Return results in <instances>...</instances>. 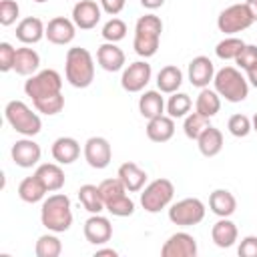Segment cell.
<instances>
[{
    "label": "cell",
    "instance_id": "3",
    "mask_svg": "<svg viewBox=\"0 0 257 257\" xmlns=\"http://www.w3.org/2000/svg\"><path fill=\"white\" fill-rule=\"evenodd\" d=\"M161 32H163V20L157 14L141 16L135 24V40H133L135 52L143 58L155 56L157 50H159Z\"/></svg>",
    "mask_w": 257,
    "mask_h": 257
},
{
    "label": "cell",
    "instance_id": "14",
    "mask_svg": "<svg viewBox=\"0 0 257 257\" xmlns=\"http://www.w3.org/2000/svg\"><path fill=\"white\" fill-rule=\"evenodd\" d=\"M197 251H199V247H197L195 237L185 231L173 233L161 247L163 257H195Z\"/></svg>",
    "mask_w": 257,
    "mask_h": 257
},
{
    "label": "cell",
    "instance_id": "46",
    "mask_svg": "<svg viewBox=\"0 0 257 257\" xmlns=\"http://www.w3.org/2000/svg\"><path fill=\"white\" fill-rule=\"evenodd\" d=\"M141 4L147 8V10H157L165 4V0H141Z\"/></svg>",
    "mask_w": 257,
    "mask_h": 257
},
{
    "label": "cell",
    "instance_id": "33",
    "mask_svg": "<svg viewBox=\"0 0 257 257\" xmlns=\"http://www.w3.org/2000/svg\"><path fill=\"white\" fill-rule=\"evenodd\" d=\"M78 201H80V205H82L90 215L104 211V201H102L100 191H98L96 185H90V183L82 185V187L78 189Z\"/></svg>",
    "mask_w": 257,
    "mask_h": 257
},
{
    "label": "cell",
    "instance_id": "31",
    "mask_svg": "<svg viewBox=\"0 0 257 257\" xmlns=\"http://www.w3.org/2000/svg\"><path fill=\"white\" fill-rule=\"evenodd\" d=\"M195 110L201 112V114L207 116V118L215 116V114L221 110V96L217 94V90H215V88L211 90L209 86L201 88V92H199V96H197V100H195Z\"/></svg>",
    "mask_w": 257,
    "mask_h": 257
},
{
    "label": "cell",
    "instance_id": "25",
    "mask_svg": "<svg viewBox=\"0 0 257 257\" xmlns=\"http://www.w3.org/2000/svg\"><path fill=\"white\" fill-rule=\"evenodd\" d=\"M145 131H147L149 141H153V143H167L175 135V118L169 116V114L155 116V118L149 120Z\"/></svg>",
    "mask_w": 257,
    "mask_h": 257
},
{
    "label": "cell",
    "instance_id": "43",
    "mask_svg": "<svg viewBox=\"0 0 257 257\" xmlns=\"http://www.w3.org/2000/svg\"><path fill=\"white\" fill-rule=\"evenodd\" d=\"M237 66L243 70H249L253 64H257V46L255 44H245V48L241 50V54L235 58Z\"/></svg>",
    "mask_w": 257,
    "mask_h": 257
},
{
    "label": "cell",
    "instance_id": "6",
    "mask_svg": "<svg viewBox=\"0 0 257 257\" xmlns=\"http://www.w3.org/2000/svg\"><path fill=\"white\" fill-rule=\"evenodd\" d=\"M4 116H6V122L22 137H34L42 128L40 116L32 112V108L22 100H10L4 106Z\"/></svg>",
    "mask_w": 257,
    "mask_h": 257
},
{
    "label": "cell",
    "instance_id": "16",
    "mask_svg": "<svg viewBox=\"0 0 257 257\" xmlns=\"http://www.w3.org/2000/svg\"><path fill=\"white\" fill-rule=\"evenodd\" d=\"M84 239L92 245H104L110 241L112 237V225L106 217H102L100 213H94L90 215L86 221H84Z\"/></svg>",
    "mask_w": 257,
    "mask_h": 257
},
{
    "label": "cell",
    "instance_id": "11",
    "mask_svg": "<svg viewBox=\"0 0 257 257\" xmlns=\"http://www.w3.org/2000/svg\"><path fill=\"white\" fill-rule=\"evenodd\" d=\"M153 76V68L149 62L145 60H135L131 62L124 70H122V76H120V86L126 90V92H141L149 80Z\"/></svg>",
    "mask_w": 257,
    "mask_h": 257
},
{
    "label": "cell",
    "instance_id": "18",
    "mask_svg": "<svg viewBox=\"0 0 257 257\" xmlns=\"http://www.w3.org/2000/svg\"><path fill=\"white\" fill-rule=\"evenodd\" d=\"M189 82L197 88H205L209 86V82H213L215 78V64L209 56H195L189 62Z\"/></svg>",
    "mask_w": 257,
    "mask_h": 257
},
{
    "label": "cell",
    "instance_id": "23",
    "mask_svg": "<svg viewBox=\"0 0 257 257\" xmlns=\"http://www.w3.org/2000/svg\"><path fill=\"white\" fill-rule=\"evenodd\" d=\"M237 237H239V231H237V225L229 219V217H219V221L213 225L211 229V239L217 247L221 249H229L237 243Z\"/></svg>",
    "mask_w": 257,
    "mask_h": 257
},
{
    "label": "cell",
    "instance_id": "50",
    "mask_svg": "<svg viewBox=\"0 0 257 257\" xmlns=\"http://www.w3.org/2000/svg\"><path fill=\"white\" fill-rule=\"evenodd\" d=\"M251 124H253V131H257V112L253 114V118H251Z\"/></svg>",
    "mask_w": 257,
    "mask_h": 257
},
{
    "label": "cell",
    "instance_id": "30",
    "mask_svg": "<svg viewBox=\"0 0 257 257\" xmlns=\"http://www.w3.org/2000/svg\"><path fill=\"white\" fill-rule=\"evenodd\" d=\"M197 147H199V151H201L203 157H215V155H219L221 149H223V133L219 128H215V126H207L199 135Z\"/></svg>",
    "mask_w": 257,
    "mask_h": 257
},
{
    "label": "cell",
    "instance_id": "9",
    "mask_svg": "<svg viewBox=\"0 0 257 257\" xmlns=\"http://www.w3.org/2000/svg\"><path fill=\"white\" fill-rule=\"evenodd\" d=\"M205 211L207 209L201 199L187 197V199H181L171 205L169 219H171V223H175L179 227H191V225H199L205 219Z\"/></svg>",
    "mask_w": 257,
    "mask_h": 257
},
{
    "label": "cell",
    "instance_id": "47",
    "mask_svg": "<svg viewBox=\"0 0 257 257\" xmlns=\"http://www.w3.org/2000/svg\"><path fill=\"white\" fill-rule=\"evenodd\" d=\"M245 72H247V80L257 88V64H253V66H251L249 70H245Z\"/></svg>",
    "mask_w": 257,
    "mask_h": 257
},
{
    "label": "cell",
    "instance_id": "35",
    "mask_svg": "<svg viewBox=\"0 0 257 257\" xmlns=\"http://www.w3.org/2000/svg\"><path fill=\"white\" fill-rule=\"evenodd\" d=\"M34 253H36V257H58L62 253V243L52 231H48L46 235L38 237V241L34 245Z\"/></svg>",
    "mask_w": 257,
    "mask_h": 257
},
{
    "label": "cell",
    "instance_id": "17",
    "mask_svg": "<svg viewBox=\"0 0 257 257\" xmlns=\"http://www.w3.org/2000/svg\"><path fill=\"white\" fill-rule=\"evenodd\" d=\"M74 34H76V24L70 18L54 16L46 24V38L52 44H58V46L70 44L74 40Z\"/></svg>",
    "mask_w": 257,
    "mask_h": 257
},
{
    "label": "cell",
    "instance_id": "51",
    "mask_svg": "<svg viewBox=\"0 0 257 257\" xmlns=\"http://www.w3.org/2000/svg\"><path fill=\"white\" fill-rule=\"evenodd\" d=\"M34 2H38V4H42V2H46V0H34Z\"/></svg>",
    "mask_w": 257,
    "mask_h": 257
},
{
    "label": "cell",
    "instance_id": "26",
    "mask_svg": "<svg viewBox=\"0 0 257 257\" xmlns=\"http://www.w3.org/2000/svg\"><path fill=\"white\" fill-rule=\"evenodd\" d=\"M209 209L217 217H231L237 211V199L227 189H215L209 195Z\"/></svg>",
    "mask_w": 257,
    "mask_h": 257
},
{
    "label": "cell",
    "instance_id": "32",
    "mask_svg": "<svg viewBox=\"0 0 257 257\" xmlns=\"http://www.w3.org/2000/svg\"><path fill=\"white\" fill-rule=\"evenodd\" d=\"M46 193H48V191L44 189V185L40 183V179H38L36 175L22 179L20 185H18V197H20L24 203H30V205L42 201Z\"/></svg>",
    "mask_w": 257,
    "mask_h": 257
},
{
    "label": "cell",
    "instance_id": "40",
    "mask_svg": "<svg viewBox=\"0 0 257 257\" xmlns=\"http://www.w3.org/2000/svg\"><path fill=\"white\" fill-rule=\"evenodd\" d=\"M227 128H229V133H231L233 137L243 139V137H247V135L253 131V124H251V118H249L247 114L237 112V114H233V116L227 120Z\"/></svg>",
    "mask_w": 257,
    "mask_h": 257
},
{
    "label": "cell",
    "instance_id": "15",
    "mask_svg": "<svg viewBox=\"0 0 257 257\" xmlns=\"http://www.w3.org/2000/svg\"><path fill=\"white\" fill-rule=\"evenodd\" d=\"M100 16L102 8L94 0H78L72 8V22L80 30H92L100 22Z\"/></svg>",
    "mask_w": 257,
    "mask_h": 257
},
{
    "label": "cell",
    "instance_id": "41",
    "mask_svg": "<svg viewBox=\"0 0 257 257\" xmlns=\"http://www.w3.org/2000/svg\"><path fill=\"white\" fill-rule=\"evenodd\" d=\"M18 14H20V6L16 0H2L0 2V24L2 26L14 24Z\"/></svg>",
    "mask_w": 257,
    "mask_h": 257
},
{
    "label": "cell",
    "instance_id": "44",
    "mask_svg": "<svg viewBox=\"0 0 257 257\" xmlns=\"http://www.w3.org/2000/svg\"><path fill=\"white\" fill-rule=\"evenodd\" d=\"M237 253H239V257H257V237L255 235L243 237L237 247Z\"/></svg>",
    "mask_w": 257,
    "mask_h": 257
},
{
    "label": "cell",
    "instance_id": "12",
    "mask_svg": "<svg viewBox=\"0 0 257 257\" xmlns=\"http://www.w3.org/2000/svg\"><path fill=\"white\" fill-rule=\"evenodd\" d=\"M84 161L92 169H106L112 161V147L104 137H90L84 143Z\"/></svg>",
    "mask_w": 257,
    "mask_h": 257
},
{
    "label": "cell",
    "instance_id": "22",
    "mask_svg": "<svg viewBox=\"0 0 257 257\" xmlns=\"http://www.w3.org/2000/svg\"><path fill=\"white\" fill-rule=\"evenodd\" d=\"M52 159L60 165H70L80 157V145L72 137H58L50 147Z\"/></svg>",
    "mask_w": 257,
    "mask_h": 257
},
{
    "label": "cell",
    "instance_id": "5",
    "mask_svg": "<svg viewBox=\"0 0 257 257\" xmlns=\"http://www.w3.org/2000/svg\"><path fill=\"white\" fill-rule=\"evenodd\" d=\"M100 197L104 201V209L114 217H128L135 213V201L126 195V189L118 177L104 179L98 185Z\"/></svg>",
    "mask_w": 257,
    "mask_h": 257
},
{
    "label": "cell",
    "instance_id": "27",
    "mask_svg": "<svg viewBox=\"0 0 257 257\" xmlns=\"http://www.w3.org/2000/svg\"><path fill=\"white\" fill-rule=\"evenodd\" d=\"M167 104H165V98L161 96V90H145L139 98V112L151 120L155 116H161L165 112Z\"/></svg>",
    "mask_w": 257,
    "mask_h": 257
},
{
    "label": "cell",
    "instance_id": "39",
    "mask_svg": "<svg viewBox=\"0 0 257 257\" xmlns=\"http://www.w3.org/2000/svg\"><path fill=\"white\" fill-rule=\"evenodd\" d=\"M102 38L106 42H120L126 36V24L120 18H110L104 26H102Z\"/></svg>",
    "mask_w": 257,
    "mask_h": 257
},
{
    "label": "cell",
    "instance_id": "8",
    "mask_svg": "<svg viewBox=\"0 0 257 257\" xmlns=\"http://www.w3.org/2000/svg\"><path fill=\"white\" fill-rule=\"evenodd\" d=\"M62 90V76L54 70V68H46V70H38L36 74H32L26 82H24V92L26 96H30L32 100L56 94Z\"/></svg>",
    "mask_w": 257,
    "mask_h": 257
},
{
    "label": "cell",
    "instance_id": "45",
    "mask_svg": "<svg viewBox=\"0 0 257 257\" xmlns=\"http://www.w3.org/2000/svg\"><path fill=\"white\" fill-rule=\"evenodd\" d=\"M98 2H100V8L108 16H116L124 8V4H126V0H98Z\"/></svg>",
    "mask_w": 257,
    "mask_h": 257
},
{
    "label": "cell",
    "instance_id": "10",
    "mask_svg": "<svg viewBox=\"0 0 257 257\" xmlns=\"http://www.w3.org/2000/svg\"><path fill=\"white\" fill-rule=\"evenodd\" d=\"M253 16L247 8V4H231L227 6L219 16H217V28L223 32V34H237V32H243L247 30L251 24H253Z\"/></svg>",
    "mask_w": 257,
    "mask_h": 257
},
{
    "label": "cell",
    "instance_id": "19",
    "mask_svg": "<svg viewBox=\"0 0 257 257\" xmlns=\"http://www.w3.org/2000/svg\"><path fill=\"white\" fill-rule=\"evenodd\" d=\"M46 36V26L36 16H26L16 24V38L22 44H36Z\"/></svg>",
    "mask_w": 257,
    "mask_h": 257
},
{
    "label": "cell",
    "instance_id": "1",
    "mask_svg": "<svg viewBox=\"0 0 257 257\" xmlns=\"http://www.w3.org/2000/svg\"><path fill=\"white\" fill-rule=\"evenodd\" d=\"M40 221L52 233H64L72 225V207L70 199L64 193H54L42 201Z\"/></svg>",
    "mask_w": 257,
    "mask_h": 257
},
{
    "label": "cell",
    "instance_id": "2",
    "mask_svg": "<svg viewBox=\"0 0 257 257\" xmlns=\"http://www.w3.org/2000/svg\"><path fill=\"white\" fill-rule=\"evenodd\" d=\"M64 74L66 80L74 88H86L94 80V58L86 48L74 46L68 48L64 58Z\"/></svg>",
    "mask_w": 257,
    "mask_h": 257
},
{
    "label": "cell",
    "instance_id": "7",
    "mask_svg": "<svg viewBox=\"0 0 257 257\" xmlns=\"http://www.w3.org/2000/svg\"><path fill=\"white\" fill-rule=\"evenodd\" d=\"M175 197V185L169 179H155L147 187H143L141 193V205L147 213H159Z\"/></svg>",
    "mask_w": 257,
    "mask_h": 257
},
{
    "label": "cell",
    "instance_id": "48",
    "mask_svg": "<svg viewBox=\"0 0 257 257\" xmlns=\"http://www.w3.org/2000/svg\"><path fill=\"white\" fill-rule=\"evenodd\" d=\"M104 255H108V257H116L118 253H116L114 249H110V247H106V249H96V253H94V257H104Z\"/></svg>",
    "mask_w": 257,
    "mask_h": 257
},
{
    "label": "cell",
    "instance_id": "24",
    "mask_svg": "<svg viewBox=\"0 0 257 257\" xmlns=\"http://www.w3.org/2000/svg\"><path fill=\"white\" fill-rule=\"evenodd\" d=\"M116 177L122 181L124 189L128 193H137V191H143L145 183H147V171H143L137 163L128 161V163H122L118 167V173Z\"/></svg>",
    "mask_w": 257,
    "mask_h": 257
},
{
    "label": "cell",
    "instance_id": "29",
    "mask_svg": "<svg viewBox=\"0 0 257 257\" xmlns=\"http://www.w3.org/2000/svg\"><path fill=\"white\" fill-rule=\"evenodd\" d=\"M183 84V72L179 66L175 64H167L159 70L157 74V88L163 92V94H173L181 88Z\"/></svg>",
    "mask_w": 257,
    "mask_h": 257
},
{
    "label": "cell",
    "instance_id": "34",
    "mask_svg": "<svg viewBox=\"0 0 257 257\" xmlns=\"http://www.w3.org/2000/svg\"><path fill=\"white\" fill-rule=\"evenodd\" d=\"M191 106H193V100L187 92H173L167 100V112L169 116L173 118H185L189 112H191Z\"/></svg>",
    "mask_w": 257,
    "mask_h": 257
},
{
    "label": "cell",
    "instance_id": "42",
    "mask_svg": "<svg viewBox=\"0 0 257 257\" xmlns=\"http://www.w3.org/2000/svg\"><path fill=\"white\" fill-rule=\"evenodd\" d=\"M14 60H16V48L10 42H0V70L2 72L14 70Z\"/></svg>",
    "mask_w": 257,
    "mask_h": 257
},
{
    "label": "cell",
    "instance_id": "36",
    "mask_svg": "<svg viewBox=\"0 0 257 257\" xmlns=\"http://www.w3.org/2000/svg\"><path fill=\"white\" fill-rule=\"evenodd\" d=\"M207 126H211V122H209V118L207 116H203L201 112H189L187 116H185V122H183V133H185V137L187 139H191V141H197L199 139V135L207 128Z\"/></svg>",
    "mask_w": 257,
    "mask_h": 257
},
{
    "label": "cell",
    "instance_id": "38",
    "mask_svg": "<svg viewBox=\"0 0 257 257\" xmlns=\"http://www.w3.org/2000/svg\"><path fill=\"white\" fill-rule=\"evenodd\" d=\"M34 102V108L46 116H52V114H58L62 108H64V96L62 92H56V94H50V96H44V98H38V100H32Z\"/></svg>",
    "mask_w": 257,
    "mask_h": 257
},
{
    "label": "cell",
    "instance_id": "20",
    "mask_svg": "<svg viewBox=\"0 0 257 257\" xmlns=\"http://www.w3.org/2000/svg\"><path fill=\"white\" fill-rule=\"evenodd\" d=\"M124 52L116 46V42H104L96 50V62L106 72H116L124 66Z\"/></svg>",
    "mask_w": 257,
    "mask_h": 257
},
{
    "label": "cell",
    "instance_id": "28",
    "mask_svg": "<svg viewBox=\"0 0 257 257\" xmlns=\"http://www.w3.org/2000/svg\"><path fill=\"white\" fill-rule=\"evenodd\" d=\"M38 66H40V56H38V52L34 48H28V46L16 48V60H14L16 74L32 76V74H36Z\"/></svg>",
    "mask_w": 257,
    "mask_h": 257
},
{
    "label": "cell",
    "instance_id": "4",
    "mask_svg": "<svg viewBox=\"0 0 257 257\" xmlns=\"http://www.w3.org/2000/svg\"><path fill=\"white\" fill-rule=\"evenodd\" d=\"M213 84L217 94L227 102H241L249 96V80L235 66H223L221 70H217Z\"/></svg>",
    "mask_w": 257,
    "mask_h": 257
},
{
    "label": "cell",
    "instance_id": "21",
    "mask_svg": "<svg viewBox=\"0 0 257 257\" xmlns=\"http://www.w3.org/2000/svg\"><path fill=\"white\" fill-rule=\"evenodd\" d=\"M34 175L40 179V183L44 185V189L48 193L60 191L64 187V181H66L60 163H42V165H38V169L34 171Z\"/></svg>",
    "mask_w": 257,
    "mask_h": 257
},
{
    "label": "cell",
    "instance_id": "37",
    "mask_svg": "<svg viewBox=\"0 0 257 257\" xmlns=\"http://www.w3.org/2000/svg\"><path fill=\"white\" fill-rule=\"evenodd\" d=\"M243 48H245V42H243L241 38H237V36H227V38H223V40L215 46V54H217L221 60H235V58L241 54Z\"/></svg>",
    "mask_w": 257,
    "mask_h": 257
},
{
    "label": "cell",
    "instance_id": "13",
    "mask_svg": "<svg viewBox=\"0 0 257 257\" xmlns=\"http://www.w3.org/2000/svg\"><path fill=\"white\" fill-rule=\"evenodd\" d=\"M10 155H12V161L16 167L32 169L34 165H38V161L42 157V149L36 141H32V137H24L12 145Z\"/></svg>",
    "mask_w": 257,
    "mask_h": 257
},
{
    "label": "cell",
    "instance_id": "49",
    "mask_svg": "<svg viewBox=\"0 0 257 257\" xmlns=\"http://www.w3.org/2000/svg\"><path fill=\"white\" fill-rule=\"evenodd\" d=\"M245 4H247V8H249V12H251L253 20L257 22V0H247Z\"/></svg>",
    "mask_w": 257,
    "mask_h": 257
}]
</instances>
